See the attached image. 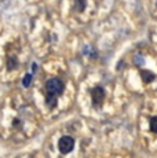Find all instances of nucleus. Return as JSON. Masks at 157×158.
<instances>
[{
    "label": "nucleus",
    "instance_id": "6",
    "mask_svg": "<svg viewBox=\"0 0 157 158\" xmlns=\"http://www.w3.org/2000/svg\"><path fill=\"white\" fill-rule=\"evenodd\" d=\"M141 77H142V80H143V83H150V81H153L155 80V77L156 76L153 74L152 72H149V70H142L141 72Z\"/></svg>",
    "mask_w": 157,
    "mask_h": 158
},
{
    "label": "nucleus",
    "instance_id": "3",
    "mask_svg": "<svg viewBox=\"0 0 157 158\" xmlns=\"http://www.w3.org/2000/svg\"><path fill=\"white\" fill-rule=\"evenodd\" d=\"M74 139L72 138V136H69V135H65V136H62L61 139L58 140V150H59V153L61 154H69L72 150L74 148Z\"/></svg>",
    "mask_w": 157,
    "mask_h": 158
},
{
    "label": "nucleus",
    "instance_id": "4",
    "mask_svg": "<svg viewBox=\"0 0 157 158\" xmlns=\"http://www.w3.org/2000/svg\"><path fill=\"white\" fill-rule=\"evenodd\" d=\"M58 105V96L50 95V94H46V106L48 110H54Z\"/></svg>",
    "mask_w": 157,
    "mask_h": 158
},
{
    "label": "nucleus",
    "instance_id": "2",
    "mask_svg": "<svg viewBox=\"0 0 157 158\" xmlns=\"http://www.w3.org/2000/svg\"><path fill=\"white\" fill-rule=\"evenodd\" d=\"M90 95H91V102H92V106L96 109V107H101L104 105V101H105V89L102 88L101 85H95L90 89Z\"/></svg>",
    "mask_w": 157,
    "mask_h": 158
},
{
    "label": "nucleus",
    "instance_id": "9",
    "mask_svg": "<svg viewBox=\"0 0 157 158\" xmlns=\"http://www.w3.org/2000/svg\"><path fill=\"white\" fill-rule=\"evenodd\" d=\"M149 127H150V131H152L153 133H157V115H153V117L150 118Z\"/></svg>",
    "mask_w": 157,
    "mask_h": 158
},
{
    "label": "nucleus",
    "instance_id": "5",
    "mask_svg": "<svg viewBox=\"0 0 157 158\" xmlns=\"http://www.w3.org/2000/svg\"><path fill=\"white\" fill-rule=\"evenodd\" d=\"M18 65H19V62H18V58L15 55H11L7 58V70H15Z\"/></svg>",
    "mask_w": 157,
    "mask_h": 158
},
{
    "label": "nucleus",
    "instance_id": "7",
    "mask_svg": "<svg viewBox=\"0 0 157 158\" xmlns=\"http://www.w3.org/2000/svg\"><path fill=\"white\" fill-rule=\"evenodd\" d=\"M86 6H87V0H74L73 7L77 13H83L86 10Z\"/></svg>",
    "mask_w": 157,
    "mask_h": 158
},
{
    "label": "nucleus",
    "instance_id": "1",
    "mask_svg": "<svg viewBox=\"0 0 157 158\" xmlns=\"http://www.w3.org/2000/svg\"><path fill=\"white\" fill-rule=\"evenodd\" d=\"M44 88H46V94H50L54 96H61L65 91V83L59 77H51L46 81Z\"/></svg>",
    "mask_w": 157,
    "mask_h": 158
},
{
    "label": "nucleus",
    "instance_id": "8",
    "mask_svg": "<svg viewBox=\"0 0 157 158\" xmlns=\"http://www.w3.org/2000/svg\"><path fill=\"white\" fill-rule=\"evenodd\" d=\"M32 81H33V73H28V74H25L22 78V85L25 88H29L32 84Z\"/></svg>",
    "mask_w": 157,
    "mask_h": 158
}]
</instances>
